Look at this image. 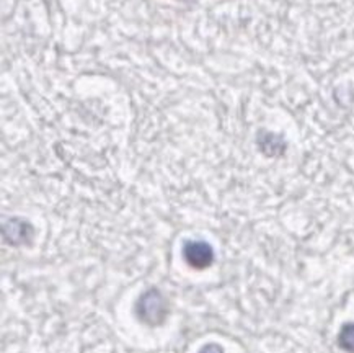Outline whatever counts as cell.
Here are the masks:
<instances>
[{
  "label": "cell",
  "instance_id": "6da1fadb",
  "mask_svg": "<svg viewBox=\"0 0 354 353\" xmlns=\"http://www.w3.org/2000/svg\"><path fill=\"white\" fill-rule=\"evenodd\" d=\"M138 318L147 325H160L167 318V300L158 289H147L136 306Z\"/></svg>",
  "mask_w": 354,
  "mask_h": 353
},
{
  "label": "cell",
  "instance_id": "7a4b0ae2",
  "mask_svg": "<svg viewBox=\"0 0 354 353\" xmlns=\"http://www.w3.org/2000/svg\"><path fill=\"white\" fill-rule=\"evenodd\" d=\"M183 259L192 269L204 270L214 262V248L204 241H188L183 246Z\"/></svg>",
  "mask_w": 354,
  "mask_h": 353
},
{
  "label": "cell",
  "instance_id": "3957f363",
  "mask_svg": "<svg viewBox=\"0 0 354 353\" xmlns=\"http://www.w3.org/2000/svg\"><path fill=\"white\" fill-rule=\"evenodd\" d=\"M6 237L10 241L12 244H25L26 241H30L31 237V226L25 221L20 219H12L10 223L6 224Z\"/></svg>",
  "mask_w": 354,
  "mask_h": 353
},
{
  "label": "cell",
  "instance_id": "277c9868",
  "mask_svg": "<svg viewBox=\"0 0 354 353\" xmlns=\"http://www.w3.org/2000/svg\"><path fill=\"white\" fill-rule=\"evenodd\" d=\"M338 345L343 352L354 353V323L344 324L343 327L339 329Z\"/></svg>",
  "mask_w": 354,
  "mask_h": 353
},
{
  "label": "cell",
  "instance_id": "5b68a950",
  "mask_svg": "<svg viewBox=\"0 0 354 353\" xmlns=\"http://www.w3.org/2000/svg\"><path fill=\"white\" fill-rule=\"evenodd\" d=\"M198 353H225L219 343H206Z\"/></svg>",
  "mask_w": 354,
  "mask_h": 353
}]
</instances>
